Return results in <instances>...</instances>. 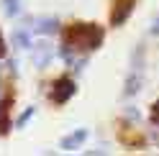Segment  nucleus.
Returning a JSON list of instances; mask_svg holds the SVG:
<instances>
[{
  "label": "nucleus",
  "instance_id": "nucleus-13",
  "mask_svg": "<svg viewBox=\"0 0 159 156\" xmlns=\"http://www.w3.org/2000/svg\"><path fill=\"white\" fill-rule=\"evenodd\" d=\"M3 69H5L8 77H16V74H18V62H16V59H5V62H3Z\"/></svg>",
  "mask_w": 159,
  "mask_h": 156
},
{
  "label": "nucleus",
  "instance_id": "nucleus-15",
  "mask_svg": "<svg viewBox=\"0 0 159 156\" xmlns=\"http://www.w3.org/2000/svg\"><path fill=\"white\" fill-rule=\"evenodd\" d=\"M5 54H8V44H5L3 31H0V59H5Z\"/></svg>",
  "mask_w": 159,
  "mask_h": 156
},
{
  "label": "nucleus",
  "instance_id": "nucleus-9",
  "mask_svg": "<svg viewBox=\"0 0 159 156\" xmlns=\"http://www.w3.org/2000/svg\"><path fill=\"white\" fill-rule=\"evenodd\" d=\"M139 90H141V69H131V72H128V77H126L123 95L131 97V95H136Z\"/></svg>",
  "mask_w": 159,
  "mask_h": 156
},
{
  "label": "nucleus",
  "instance_id": "nucleus-3",
  "mask_svg": "<svg viewBox=\"0 0 159 156\" xmlns=\"http://www.w3.org/2000/svg\"><path fill=\"white\" fill-rule=\"evenodd\" d=\"M134 8H136V0H113V5H111V15H108L111 26H113V28H121V26L128 21V18H131Z\"/></svg>",
  "mask_w": 159,
  "mask_h": 156
},
{
  "label": "nucleus",
  "instance_id": "nucleus-10",
  "mask_svg": "<svg viewBox=\"0 0 159 156\" xmlns=\"http://www.w3.org/2000/svg\"><path fill=\"white\" fill-rule=\"evenodd\" d=\"M11 41L18 49H31V31H28V28H16L11 33Z\"/></svg>",
  "mask_w": 159,
  "mask_h": 156
},
{
  "label": "nucleus",
  "instance_id": "nucleus-1",
  "mask_svg": "<svg viewBox=\"0 0 159 156\" xmlns=\"http://www.w3.org/2000/svg\"><path fill=\"white\" fill-rule=\"evenodd\" d=\"M105 41V31L100 26H95V23H75V26H69L64 28V41L69 49H75L77 54H93L98 51V49L103 46Z\"/></svg>",
  "mask_w": 159,
  "mask_h": 156
},
{
  "label": "nucleus",
  "instance_id": "nucleus-4",
  "mask_svg": "<svg viewBox=\"0 0 159 156\" xmlns=\"http://www.w3.org/2000/svg\"><path fill=\"white\" fill-rule=\"evenodd\" d=\"M118 138H121L123 146H128V149H144L146 146V136L136 128V125H131L128 120L121 123V128H118Z\"/></svg>",
  "mask_w": 159,
  "mask_h": 156
},
{
  "label": "nucleus",
  "instance_id": "nucleus-8",
  "mask_svg": "<svg viewBox=\"0 0 159 156\" xmlns=\"http://www.w3.org/2000/svg\"><path fill=\"white\" fill-rule=\"evenodd\" d=\"M11 102L13 95L0 100V136H8V131H11Z\"/></svg>",
  "mask_w": 159,
  "mask_h": 156
},
{
  "label": "nucleus",
  "instance_id": "nucleus-14",
  "mask_svg": "<svg viewBox=\"0 0 159 156\" xmlns=\"http://www.w3.org/2000/svg\"><path fill=\"white\" fill-rule=\"evenodd\" d=\"M126 120L128 123H139V120H141V115H139L136 108H126Z\"/></svg>",
  "mask_w": 159,
  "mask_h": 156
},
{
  "label": "nucleus",
  "instance_id": "nucleus-2",
  "mask_svg": "<svg viewBox=\"0 0 159 156\" xmlns=\"http://www.w3.org/2000/svg\"><path fill=\"white\" fill-rule=\"evenodd\" d=\"M77 92V84H75V77H69V74H62V77H57V80L49 84V100H52L54 105H64L69 102L75 97Z\"/></svg>",
  "mask_w": 159,
  "mask_h": 156
},
{
  "label": "nucleus",
  "instance_id": "nucleus-5",
  "mask_svg": "<svg viewBox=\"0 0 159 156\" xmlns=\"http://www.w3.org/2000/svg\"><path fill=\"white\" fill-rule=\"evenodd\" d=\"M52 56H54V51H52V46L46 41L36 44V46L31 44V62H34L36 69H46V67L52 64Z\"/></svg>",
  "mask_w": 159,
  "mask_h": 156
},
{
  "label": "nucleus",
  "instance_id": "nucleus-16",
  "mask_svg": "<svg viewBox=\"0 0 159 156\" xmlns=\"http://www.w3.org/2000/svg\"><path fill=\"white\" fill-rule=\"evenodd\" d=\"M152 36H159V18L152 23Z\"/></svg>",
  "mask_w": 159,
  "mask_h": 156
},
{
  "label": "nucleus",
  "instance_id": "nucleus-11",
  "mask_svg": "<svg viewBox=\"0 0 159 156\" xmlns=\"http://www.w3.org/2000/svg\"><path fill=\"white\" fill-rule=\"evenodd\" d=\"M3 13H5L8 18L21 15V0H3Z\"/></svg>",
  "mask_w": 159,
  "mask_h": 156
},
{
  "label": "nucleus",
  "instance_id": "nucleus-7",
  "mask_svg": "<svg viewBox=\"0 0 159 156\" xmlns=\"http://www.w3.org/2000/svg\"><path fill=\"white\" fill-rule=\"evenodd\" d=\"M85 141H87V131L85 128H77L75 133H69V136H64V138L59 141V149H62V151H77V149H82Z\"/></svg>",
  "mask_w": 159,
  "mask_h": 156
},
{
  "label": "nucleus",
  "instance_id": "nucleus-12",
  "mask_svg": "<svg viewBox=\"0 0 159 156\" xmlns=\"http://www.w3.org/2000/svg\"><path fill=\"white\" fill-rule=\"evenodd\" d=\"M34 115H36V108H34V105H31V108H26L21 115H18V120H16V128H26V125H28V120H31Z\"/></svg>",
  "mask_w": 159,
  "mask_h": 156
},
{
  "label": "nucleus",
  "instance_id": "nucleus-6",
  "mask_svg": "<svg viewBox=\"0 0 159 156\" xmlns=\"http://www.w3.org/2000/svg\"><path fill=\"white\" fill-rule=\"evenodd\" d=\"M31 31L39 33V36H52V33H59L62 31V23L57 21V18H34L31 21Z\"/></svg>",
  "mask_w": 159,
  "mask_h": 156
}]
</instances>
